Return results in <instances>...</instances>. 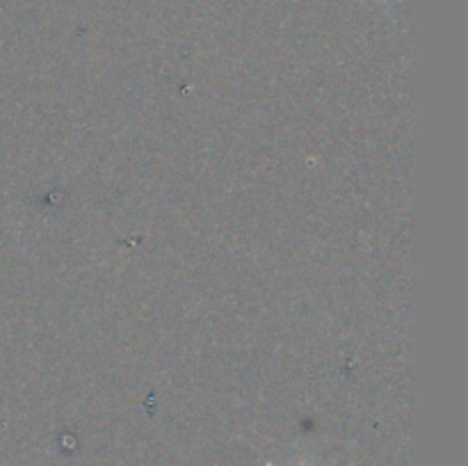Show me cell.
<instances>
[{"label":"cell","mask_w":468,"mask_h":466,"mask_svg":"<svg viewBox=\"0 0 468 466\" xmlns=\"http://www.w3.org/2000/svg\"><path fill=\"white\" fill-rule=\"evenodd\" d=\"M268 466H272V464H268Z\"/></svg>","instance_id":"cell-1"}]
</instances>
